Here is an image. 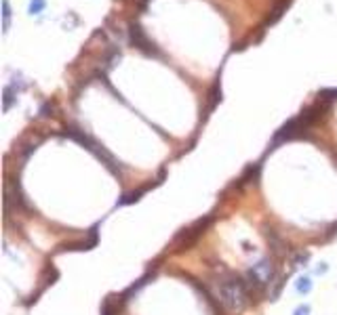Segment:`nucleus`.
Masks as SVG:
<instances>
[{
  "label": "nucleus",
  "instance_id": "20e7f679",
  "mask_svg": "<svg viewBox=\"0 0 337 315\" xmlns=\"http://www.w3.org/2000/svg\"><path fill=\"white\" fill-rule=\"evenodd\" d=\"M211 221H213V217H211V214H207V217L194 221L190 227L181 229V231L175 235V242H173V244L177 246V250H190V248L196 244V240H198V238L207 231V227L211 225Z\"/></svg>",
  "mask_w": 337,
  "mask_h": 315
},
{
  "label": "nucleus",
  "instance_id": "dca6fc26",
  "mask_svg": "<svg viewBox=\"0 0 337 315\" xmlns=\"http://www.w3.org/2000/svg\"><path fill=\"white\" fill-rule=\"evenodd\" d=\"M150 3V0H142V5H148Z\"/></svg>",
  "mask_w": 337,
  "mask_h": 315
},
{
  "label": "nucleus",
  "instance_id": "6e6552de",
  "mask_svg": "<svg viewBox=\"0 0 337 315\" xmlns=\"http://www.w3.org/2000/svg\"><path fill=\"white\" fill-rule=\"evenodd\" d=\"M150 189V185H146V187H139L137 191H131V193H124L118 202H116V206H129V204H133V202H137V200H142V195L146 193Z\"/></svg>",
  "mask_w": 337,
  "mask_h": 315
},
{
  "label": "nucleus",
  "instance_id": "f8f14e48",
  "mask_svg": "<svg viewBox=\"0 0 337 315\" xmlns=\"http://www.w3.org/2000/svg\"><path fill=\"white\" fill-rule=\"evenodd\" d=\"M118 311V307H112V298L108 296L104 300V305H102V315H114Z\"/></svg>",
  "mask_w": 337,
  "mask_h": 315
},
{
  "label": "nucleus",
  "instance_id": "ddd939ff",
  "mask_svg": "<svg viewBox=\"0 0 337 315\" xmlns=\"http://www.w3.org/2000/svg\"><path fill=\"white\" fill-rule=\"evenodd\" d=\"M3 17H5V30H9V21H11V7H9V0H3Z\"/></svg>",
  "mask_w": 337,
  "mask_h": 315
},
{
  "label": "nucleus",
  "instance_id": "0eeeda50",
  "mask_svg": "<svg viewBox=\"0 0 337 315\" xmlns=\"http://www.w3.org/2000/svg\"><path fill=\"white\" fill-rule=\"evenodd\" d=\"M150 278H154V273H150V271H148L146 275H142V278H139L137 282H133V284L129 286V288H126V290L120 294V303H126V300H131V298H133V296H135V294H137V292L142 290L144 286L148 284V280H150Z\"/></svg>",
  "mask_w": 337,
  "mask_h": 315
},
{
  "label": "nucleus",
  "instance_id": "423d86ee",
  "mask_svg": "<svg viewBox=\"0 0 337 315\" xmlns=\"http://www.w3.org/2000/svg\"><path fill=\"white\" fill-rule=\"evenodd\" d=\"M97 227L99 225H95L91 229V235L89 240H82V242H70V244H63L61 250H93L97 246V242H99V235H97Z\"/></svg>",
  "mask_w": 337,
  "mask_h": 315
},
{
  "label": "nucleus",
  "instance_id": "7ed1b4c3",
  "mask_svg": "<svg viewBox=\"0 0 337 315\" xmlns=\"http://www.w3.org/2000/svg\"><path fill=\"white\" fill-rule=\"evenodd\" d=\"M276 275V267H274V261L272 259H261L257 261L255 265H253L249 271H247V275H245V284H247V288H249V294H259L263 292L268 286L272 284Z\"/></svg>",
  "mask_w": 337,
  "mask_h": 315
},
{
  "label": "nucleus",
  "instance_id": "f257e3e1",
  "mask_svg": "<svg viewBox=\"0 0 337 315\" xmlns=\"http://www.w3.org/2000/svg\"><path fill=\"white\" fill-rule=\"evenodd\" d=\"M215 286V296L219 300V305L230 311V313H241L247 303H249V288L243 278H238L234 273H230V271H226V273H221L215 278L213 282Z\"/></svg>",
  "mask_w": 337,
  "mask_h": 315
},
{
  "label": "nucleus",
  "instance_id": "4468645a",
  "mask_svg": "<svg viewBox=\"0 0 337 315\" xmlns=\"http://www.w3.org/2000/svg\"><path fill=\"white\" fill-rule=\"evenodd\" d=\"M312 313V309H310V305H299L297 309L293 311V315H310Z\"/></svg>",
  "mask_w": 337,
  "mask_h": 315
},
{
  "label": "nucleus",
  "instance_id": "f03ea898",
  "mask_svg": "<svg viewBox=\"0 0 337 315\" xmlns=\"http://www.w3.org/2000/svg\"><path fill=\"white\" fill-rule=\"evenodd\" d=\"M63 135L65 137H70L72 141H76V143H80V145L87 149V151H91L95 158H99V160L112 170V173L114 175H118V168H120V162L116 160L114 155H112L104 145H99V143H97L91 135H87L82 131V128H78V126H74V124H68L65 126V131H63Z\"/></svg>",
  "mask_w": 337,
  "mask_h": 315
},
{
  "label": "nucleus",
  "instance_id": "9b49d317",
  "mask_svg": "<svg viewBox=\"0 0 337 315\" xmlns=\"http://www.w3.org/2000/svg\"><path fill=\"white\" fill-rule=\"evenodd\" d=\"M45 7H47L45 0H30V13H32V15L42 13V11H45Z\"/></svg>",
  "mask_w": 337,
  "mask_h": 315
},
{
  "label": "nucleus",
  "instance_id": "9d476101",
  "mask_svg": "<svg viewBox=\"0 0 337 315\" xmlns=\"http://www.w3.org/2000/svg\"><path fill=\"white\" fill-rule=\"evenodd\" d=\"M15 99H17V93H15V89L13 87H5V99H3V105H5V111H9L11 109V105L15 103Z\"/></svg>",
  "mask_w": 337,
  "mask_h": 315
},
{
  "label": "nucleus",
  "instance_id": "39448f33",
  "mask_svg": "<svg viewBox=\"0 0 337 315\" xmlns=\"http://www.w3.org/2000/svg\"><path fill=\"white\" fill-rule=\"evenodd\" d=\"M129 36H131V42L139 51H144L146 55H158L156 45H154V42L144 34V30H142V25H139V23H131L129 25Z\"/></svg>",
  "mask_w": 337,
  "mask_h": 315
},
{
  "label": "nucleus",
  "instance_id": "2eb2a0df",
  "mask_svg": "<svg viewBox=\"0 0 337 315\" xmlns=\"http://www.w3.org/2000/svg\"><path fill=\"white\" fill-rule=\"evenodd\" d=\"M327 269H329V267H327V263H320V267H316V273H318V275H322V273H327Z\"/></svg>",
  "mask_w": 337,
  "mask_h": 315
},
{
  "label": "nucleus",
  "instance_id": "1a4fd4ad",
  "mask_svg": "<svg viewBox=\"0 0 337 315\" xmlns=\"http://www.w3.org/2000/svg\"><path fill=\"white\" fill-rule=\"evenodd\" d=\"M295 290H297V294H310L312 292V278L299 275L297 282H295Z\"/></svg>",
  "mask_w": 337,
  "mask_h": 315
}]
</instances>
